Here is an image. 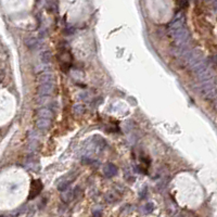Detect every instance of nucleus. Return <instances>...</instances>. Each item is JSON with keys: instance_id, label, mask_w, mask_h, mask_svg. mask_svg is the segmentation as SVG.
Wrapping results in <instances>:
<instances>
[{"instance_id": "obj_1", "label": "nucleus", "mask_w": 217, "mask_h": 217, "mask_svg": "<svg viewBox=\"0 0 217 217\" xmlns=\"http://www.w3.org/2000/svg\"><path fill=\"white\" fill-rule=\"evenodd\" d=\"M201 91L206 99L213 100L216 97V85L214 78L201 83Z\"/></svg>"}, {"instance_id": "obj_2", "label": "nucleus", "mask_w": 217, "mask_h": 217, "mask_svg": "<svg viewBox=\"0 0 217 217\" xmlns=\"http://www.w3.org/2000/svg\"><path fill=\"white\" fill-rule=\"evenodd\" d=\"M185 15L183 13H177L176 15L174 16V19L172 20V22L170 23L168 25V31L170 33H173L175 31H178V29L185 27Z\"/></svg>"}, {"instance_id": "obj_3", "label": "nucleus", "mask_w": 217, "mask_h": 217, "mask_svg": "<svg viewBox=\"0 0 217 217\" xmlns=\"http://www.w3.org/2000/svg\"><path fill=\"white\" fill-rule=\"evenodd\" d=\"M54 90V83L50 84H39L38 87V96L42 99L47 97H50Z\"/></svg>"}, {"instance_id": "obj_4", "label": "nucleus", "mask_w": 217, "mask_h": 217, "mask_svg": "<svg viewBox=\"0 0 217 217\" xmlns=\"http://www.w3.org/2000/svg\"><path fill=\"white\" fill-rule=\"evenodd\" d=\"M42 190V183L39 179L37 180H33V183H31V192H29V195H28V199L31 200V199L36 198L40 191Z\"/></svg>"}, {"instance_id": "obj_5", "label": "nucleus", "mask_w": 217, "mask_h": 217, "mask_svg": "<svg viewBox=\"0 0 217 217\" xmlns=\"http://www.w3.org/2000/svg\"><path fill=\"white\" fill-rule=\"evenodd\" d=\"M35 125L40 130H47L51 125V120L50 118H37Z\"/></svg>"}, {"instance_id": "obj_6", "label": "nucleus", "mask_w": 217, "mask_h": 217, "mask_svg": "<svg viewBox=\"0 0 217 217\" xmlns=\"http://www.w3.org/2000/svg\"><path fill=\"white\" fill-rule=\"evenodd\" d=\"M103 172H104V175H105V177H113L116 175L117 173V167L114 165V164L112 163H109L107 164L105 166H104L103 168Z\"/></svg>"}, {"instance_id": "obj_7", "label": "nucleus", "mask_w": 217, "mask_h": 217, "mask_svg": "<svg viewBox=\"0 0 217 217\" xmlns=\"http://www.w3.org/2000/svg\"><path fill=\"white\" fill-rule=\"evenodd\" d=\"M52 116V111L49 110L48 107H41L37 111V117L38 118H50Z\"/></svg>"}, {"instance_id": "obj_8", "label": "nucleus", "mask_w": 217, "mask_h": 217, "mask_svg": "<svg viewBox=\"0 0 217 217\" xmlns=\"http://www.w3.org/2000/svg\"><path fill=\"white\" fill-rule=\"evenodd\" d=\"M40 62L41 64H50L51 62V53L50 51H44L40 54Z\"/></svg>"}, {"instance_id": "obj_9", "label": "nucleus", "mask_w": 217, "mask_h": 217, "mask_svg": "<svg viewBox=\"0 0 217 217\" xmlns=\"http://www.w3.org/2000/svg\"><path fill=\"white\" fill-rule=\"evenodd\" d=\"M38 42H39V40H38V38H35V37H31V38H28L27 40H26V45L28 46V47H36L38 45Z\"/></svg>"}, {"instance_id": "obj_10", "label": "nucleus", "mask_w": 217, "mask_h": 217, "mask_svg": "<svg viewBox=\"0 0 217 217\" xmlns=\"http://www.w3.org/2000/svg\"><path fill=\"white\" fill-rule=\"evenodd\" d=\"M84 111H85V107H84L83 104H76V105H74V112L76 114H83Z\"/></svg>"}, {"instance_id": "obj_11", "label": "nucleus", "mask_w": 217, "mask_h": 217, "mask_svg": "<svg viewBox=\"0 0 217 217\" xmlns=\"http://www.w3.org/2000/svg\"><path fill=\"white\" fill-rule=\"evenodd\" d=\"M0 217H4V216H1V215H0Z\"/></svg>"}]
</instances>
